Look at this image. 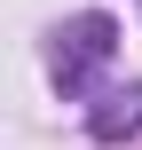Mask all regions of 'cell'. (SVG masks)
<instances>
[{
    "instance_id": "1",
    "label": "cell",
    "mask_w": 142,
    "mask_h": 150,
    "mask_svg": "<svg viewBox=\"0 0 142 150\" xmlns=\"http://www.w3.org/2000/svg\"><path fill=\"white\" fill-rule=\"evenodd\" d=\"M111 47H119V24H111V16H71V24H55V40H47V71L79 95V87L111 63Z\"/></svg>"
},
{
    "instance_id": "2",
    "label": "cell",
    "mask_w": 142,
    "mask_h": 150,
    "mask_svg": "<svg viewBox=\"0 0 142 150\" xmlns=\"http://www.w3.org/2000/svg\"><path fill=\"white\" fill-rule=\"evenodd\" d=\"M134 127H142V87H111V95L95 103V134L119 142V134H134Z\"/></svg>"
}]
</instances>
